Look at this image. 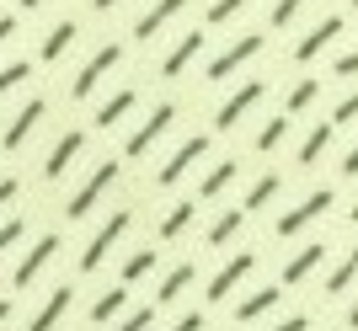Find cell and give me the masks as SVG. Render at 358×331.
<instances>
[{
    "instance_id": "1",
    "label": "cell",
    "mask_w": 358,
    "mask_h": 331,
    "mask_svg": "<svg viewBox=\"0 0 358 331\" xmlns=\"http://www.w3.org/2000/svg\"><path fill=\"white\" fill-rule=\"evenodd\" d=\"M118 59H123V48H118V43H102L86 64H80V75L70 80V96H75V102H86L91 91H96L107 75H113V70H118Z\"/></svg>"
},
{
    "instance_id": "2",
    "label": "cell",
    "mask_w": 358,
    "mask_h": 331,
    "mask_svg": "<svg viewBox=\"0 0 358 331\" xmlns=\"http://www.w3.org/2000/svg\"><path fill=\"white\" fill-rule=\"evenodd\" d=\"M113 182H118V161H102V166H96V171H91L86 182H80V187H75V198L64 203V214H70V219H86V214H91V203H96V198H102L107 187H113Z\"/></svg>"
},
{
    "instance_id": "3",
    "label": "cell",
    "mask_w": 358,
    "mask_h": 331,
    "mask_svg": "<svg viewBox=\"0 0 358 331\" xmlns=\"http://www.w3.org/2000/svg\"><path fill=\"white\" fill-rule=\"evenodd\" d=\"M262 96H268V80H246L241 91H230V96L220 102V112H214V128H236V123L246 118Z\"/></svg>"
},
{
    "instance_id": "4",
    "label": "cell",
    "mask_w": 358,
    "mask_h": 331,
    "mask_svg": "<svg viewBox=\"0 0 358 331\" xmlns=\"http://www.w3.org/2000/svg\"><path fill=\"white\" fill-rule=\"evenodd\" d=\"M171 123H177V102H155V107H150V118L139 123L134 134H129V155H145L150 145H155V139L171 128Z\"/></svg>"
},
{
    "instance_id": "5",
    "label": "cell",
    "mask_w": 358,
    "mask_h": 331,
    "mask_svg": "<svg viewBox=\"0 0 358 331\" xmlns=\"http://www.w3.org/2000/svg\"><path fill=\"white\" fill-rule=\"evenodd\" d=\"M203 155H209V134H193L177 155H171V161L161 166V171H155V182H161V187H177V182L193 171V161H203Z\"/></svg>"
},
{
    "instance_id": "6",
    "label": "cell",
    "mask_w": 358,
    "mask_h": 331,
    "mask_svg": "<svg viewBox=\"0 0 358 331\" xmlns=\"http://www.w3.org/2000/svg\"><path fill=\"white\" fill-rule=\"evenodd\" d=\"M257 48H262V32H246V38H236V43L224 48V54H214V59H209V80H230L241 64L257 54Z\"/></svg>"
},
{
    "instance_id": "7",
    "label": "cell",
    "mask_w": 358,
    "mask_h": 331,
    "mask_svg": "<svg viewBox=\"0 0 358 331\" xmlns=\"http://www.w3.org/2000/svg\"><path fill=\"white\" fill-rule=\"evenodd\" d=\"M129 219H134L129 209H118V214H113V219H107V225L96 230V235H91V246L80 251V267H86V272H91V267H102V256L113 251V241H118L123 230H129Z\"/></svg>"
},
{
    "instance_id": "8",
    "label": "cell",
    "mask_w": 358,
    "mask_h": 331,
    "mask_svg": "<svg viewBox=\"0 0 358 331\" xmlns=\"http://www.w3.org/2000/svg\"><path fill=\"white\" fill-rule=\"evenodd\" d=\"M331 209V187H315L310 198H305V203H299V209H289L284 219H278V235H299V230L310 225V219H321V214Z\"/></svg>"
},
{
    "instance_id": "9",
    "label": "cell",
    "mask_w": 358,
    "mask_h": 331,
    "mask_svg": "<svg viewBox=\"0 0 358 331\" xmlns=\"http://www.w3.org/2000/svg\"><path fill=\"white\" fill-rule=\"evenodd\" d=\"M43 118H48V102H43V96H32V102L22 107L11 123H6V134H0V139H6V150H22V145H27V134H32Z\"/></svg>"
},
{
    "instance_id": "10",
    "label": "cell",
    "mask_w": 358,
    "mask_h": 331,
    "mask_svg": "<svg viewBox=\"0 0 358 331\" xmlns=\"http://www.w3.org/2000/svg\"><path fill=\"white\" fill-rule=\"evenodd\" d=\"M331 38H343V16H321V22H315V27L294 43V59H299V64H310L315 54L331 43Z\"/></svg>"
},
{
    "instance_id": "11",
    "label": "cell",
    "mask_w": 358,
    "mask_h": 331,
    "mask_svg": "<svg viewBox=\"0 0 358 331\" xmlns=\"http://www.w3.org/2000/svg\"><path fill=\"white\" fill-rule=\"evenodd\" d=\"M252 267H257V256H252V251H236V256H230V262H224L220 272H214L209 300H224V294H230V288H236V284H241V278H246Z\"/></svg>"
},
{
    "instance_id": "12",
    "label": "cell",
    "mask_w": 358,
    "mask_h": 331,
    "mask_svg": "<svg viewBox=\"0 0 358 331\" xmlns=\"http://www.w3.org/2000/svg\"><path fill=\"white\" fill-rule=\"evenodd\" d=\"M80 145H86V134H80V128H70V134H64L59 145L48 150V161H43V177H48V182H59L64 171H70V161L80 155Z\"/></svg>"
},
{
    "instance_id": "13",
    "label": "cell",
    "mask_w": 358,
    "mask_h": 331,
    "mask_svg": "<svg viewBox=\"0 0 358 331\" xmlns=\"http://www.w3.org/2000/svg\"><path fill=\"white\" fill-rule=\"evenodd\" d=\"M198 54H203V32H182V43H177V48H171V54L161 59V75H166V80H177L182 70H187V64L198 59Z\"/></svg>"
},
{
    "instance_id": "14",
    "label": "cell",
    "mask_w": 358,
    "mask_h": 331,
    "mask_svg": "<svg viewBox=\"0 0 358 331\" xmlns=\"http://www.w3.org/2000/svg\"><path fill=\"white\" fill-rule=\"evenodd\" d=\"M182 11H187V0H155V6L134 22V38H139V43H145V38H155V32H161L171 16H182Z\"/></svg>"
},
{
    "instance_id": "15",
    "label": "cell",
    "mask_w": 358,
    "mask_h": 331,
    "mask_svg": "<svg viewBox=\"0 0 358 331\" xmlns=\"http://www.w3.org/2000/svg\"><path fill=\"white\" fill-rule=\"evenodd\" d=\"M54 251H59V235H43V241L32 246L27 256H22V267H16V288H27L38 272H43V262H54Z\"/></svg>"
},
{
    "instance_id": "16",
    "label": "cell",
    "mask_w": 358,
    "mask_h": 331,
    "mask_svg": "<svg viewBox=\"0 0 358 331\" xmlns=\"http://www.w3.org/2000/svg\"><path fill=\"white\" fill-rule=\"evenodd\" d=\"M321 262H327V246H305V251H294V256H289V267H284V284H305Z\"/></svg>"
},
{
    "instance_id": "17",
    "label": "cell",
    "mask_w": 358,
    "mask_h": 331,
    "mask_svg": "<svg viewBox=\"0 0 358 331\" xmlns=\"http://www.w3.org/2000/svg\"><path fill=\"white\" fill-rule=\"evenodd\" d=\"M139 107V91L129 86V91H118V96H107L102 102V112H96V128H113V123H123L129 112Z\"/></svg>"
},
{
    "instance_id": "18",
    "label": "cell",
    "mask_w": 358,
    "mask_h": 331,
    "mask_svg": "<svg viewBox=\"0 0 358 331\" xmlns=\"http://www.w3.org/2000/svg\"><path fill=\"white\" fill-rule=\"evenodd\" d=\"M64 310H70V288H54V294H48V304L38 310V316H32V326H27V331H54Z\"/></svg>"
},
{
    "instance_id": "19",
    "label": "cell",
    "mask_w": 358,
    "mask_h": 331,
    "mask_svg": "<svg viewBox=\"0 0 358 331\" xmlns=\"http://www.w3.org/2000/svg\"><path fill=\"white\" fill-rule=\"evenodd\" d=\"M331 128H337V123H315L310 134H305V145H299V166H315L321 155H327V145H331Z\"/></svg>"
},
{
    "instance_id": "20",
    "label": "cell",
    "mask_w": 358,
    "mask_h": 331,
    "mask_svg": "<svg viewBox=\"0 0 358 331\" xmlns=\"http://www.w3.org/2000/svg\"><path fill=\"white\" fill-rule=\"evenodd\" d=\"M70 43H75V22H59L54 32H43V48H38V54H43V64L64 59V48H70Z\"/></svg>"
},
{
    "instance_id": "21",
    "label": "cell",
    "mask_w": 358,
    "mask_h": 331,
    "mask_svg": "<svg viewBox=\"0 0 358 331\" xmlns=\"http://www.w3.org/2000/svg\"><path fill=\"white\" fill-rule=\"evenodd\" d=\"M187 284H193V262H177V267H171V272L161 278V288H155V300H177V294H182Z\"/></svg>"
},
{
    "instance_id": "22",
    "label": "cell",
    "mask_w": 358,
    "mask_h": 331,
    "mask_svg": "<svg viewBox=\"0 0 358 331\" xmlns=\"http://www.w3.org/2000/svg\"><path fill=\"white\" fill-rule=\"evenodd\" d=\"M273 304H278V288H257V294H246V300L236 304V316L241 321H257L262 310H273Z\"/></svg>"
},
{
    "instance_id": "23",
    "label": "cell",
    "mask_w": 358,
    "mask_h": 331,
    "mask_svg": "<svg viewBox=\"0 0 358 331\" xmlns=\"http://www.w3.org/2000/svg\"><path fill=\"white\" fill-rule=\"evenodd\" d=\"M241 219H246V209H224L220 219L209 225V246H224V241H230V235L241 230Z\"/></svg>"
},
{
    "instance_id": "24",
    "label": "cell",
    "mask_w": 358,
    "mask_h": 331,
    "mask_svg": "<svg viewBox=\"0 0 358 331\" xmlns=\"http://www.w3.org/2000/svg\"><path fill=\"white\" fill-rule=\"evenodd\" d=\"M230 182H236V161H220V166L209 171V177H203V187H198V193H203V198H220L224 187H230Z\"/></svg>"
},
{
    "instance_id": "25",
    "label": "cell",
    "mask_w": 358,
    "mask_h": 331,
    "mask_svg": "<svg viewBox=\"0 0 358 331\" xmlns=\"http://www.w3.org/2000/svg\"><path fill=\"white\" fill-rule=\"evenodd\" d=\"M187 225H193V203H177V209H171V214L161 219V241H177V235H182Z\"/></svg>"
},
{
    "instance_id": "26",
    "label": "cell",
    "mask_w": 358,
    "mask_h": 331,
    "mask_svg": "<svg viewBox=\"0 0 358 331\" xmlns=\"http://www.w3.org/2000/svg\"><path fill=\"white\" fill-rule=\"evenodd\" d=\"M284 134H289V112H284V118H273V123H262V134H257V150H262V155L278 150V145H284Z\"/></svg>"
},
{
    "instance_id": "27",
    "label": "cell",
    "mask_w": 358,
    "mask_h": 331,
    "mask_svg": "<svg viewBox=\"0 0 358 331\" xmlns=\"http://www.w3.org/2000/svg\"><path fill=\"white\" fill-rule=\"evenodd\" d=\"M315 96H321V80H299V86L289 91V107H284V112L294 118V112H305V107H310Z\"/></svg>"
},
{
    "instance_id": "28",
    "label": "cell",
    "mask_w": 358,
    "mask_h": 331,
    "mask_svg": "<svg viewBox=\"0 0 358 331\" xmlns=\"http://www.w3.org/2000/svg\"><path fill=\"white\" fill-rule=\"evenodd\" d=\"M273 193H278V177H257L252 182V193H246V203H241V209H262V203H273Z\"/></svg>"
},
{
    "instance_id": "29",
    "label": "cell",
    "mask_w": 358,
    "mask_h": 331,
    "mask_svg": "<svg viewBox=\"0 0 358 331\" xmlns=\"http://www.w3.org/2000/svg\"><path fill=\"white\" fill-rule=\"evenodd\" d=\"M27 75H32V64H27V59H11V64H0V96H6V91H16V86H22Z\"/></svg>"
},
{
    "instance_id": "30",
    "label": "cell",
    "mask_w": 358,
    "mask_h": 331,
    "mask_svg": "<svg viewBox=\"0 0 358 331\" xmlns=\"http://www.w3.org/2000/svg\"><path fill=\"white\" fill-rule=\"evenodd\" d=\"M353 278H358V246H353V256H348L343 267H337V272H331V278H327V294H343V288L353 284Z\"/></svg>"
},
{
    "instance_id": "31",
    "label": "cell",
    "mask_w": 358,
    "mask_h": 331,
    "mask_svg": "<svg viewBox=\"0 0 358 331\" xmlns=\"http://www.w3.org/2000/svg\"><path fill=\"white\" fill-rule=\"evenodd\" d=\"M118 310H123V288H107L102 300L91 304V321H113V316H118Z\"/></svg>"
},
{
    "instance_id": "32",
    "label": "cell",
    "mask_w": 358,
    "mask_h": 331,
    "mask_svg": "<svg viewBox=\"0 0 358 331\" xmlns=\"http://www.w3.org/2000/svg\"><path fill=\"white\" fill-rule=\"evenodd\" d=\"M150 267H155V251H134L129 262H123V284H139Z\"/></svg>"
},
{
    "instance_id": "33",
    "label": "cell",
    "mask_w": 358,
    "mask_h": 331,
    "mask_svg": "<svg viewBox=\"0 0 358 331\" xmlns=\"http://www.w3.org/2000/svg\"><path fill=\"white\" fill-rule=\"evenodd\" d=\"M241 6H252V0H214V6H209V27H220V22H230V16H236Z\"/></svg>"
},
{
    "instance_id": "34",
    "label": "cell",
    "mask_w": 358,
    "mask_h": 331,
    "mask_svg": "<svg viewBox=\"0 0 358 331\" xmlns=\"http://www.w3.org/2000/svg\"><path fill=\"white\" fill-rule=\"evenodd\" d=\"M299 6H305V0H278V6H273V27H289L299 16Z\"/></svg>"
},
{
    "instance_id": "35",
    "label": "cell",
    "mask_w": 358,
    "mask_h": 331,
    "mask_svg": "<svg viewBox=\"0 0 358 331\" xmlns=\"http://www.w3.org/2000/svg\"><path fill=\"white\" fill-rule=\"evenodd\" d=\"M16 241H22V219H6V225H0V256L11 251Z\"/></svg>"
},
{
    "instance_id": "36",
    "label": "cell",
    "mask_w": 358,
    "mask_h": 331,
    "mask_svg": "<svg viewBox=\"0 0 358 331\" xmlns=\"http://www.w3.org/2000/svg\"><path fill=\"white\" fill-rule=\"evenodd\" d=\"M353 118H358V91H353V96H343L337 112H331V123H353Z\"/></svg>"
},
{
    "instance_id": "37",
    "label": "cell",
    "mask_w": 358,
    "mask_h": 331,
    "mask_svg": "<svg viewBox=\"0 0 358 331\" xmlns=\"http://www.w3.org/2000/svg\"><path fill=\"white\" fill-rule=\"evenodd\" d=\"M118 331H150V310H134L129 321H118Z\"/></svg>"
},
{
    "instance_id": "38",
    "label": "cell",
    "mask_w": 358,
    "mask_h": 331,
    "mask_svg": "<svg viewBox=\"0 0 358 331\" xmlns=\"http://www.w3.org/2000/svg\"><path fill=\"white\" fill-rule=\"evenodd\" d=\"M331 70H337V75H358V54H337V64H331Z\"/></svg>"
},
{
    "instance_id": "39",
    "label": "cell",
    "mask_w": 358,
    "mask_h": 331,
    "mask_svg": "<svg viewBox=\"0 0 358 331\" xmlns=\"http://www.w3.org/2000/svg\"><path fill=\"white\" fill-rule=\"evenodd\" d=\"M11 38H16V16H0V48L11 43Z\"/></svg>"
},
{
    "instance_id": "40",
    "label": "cell",
    "mask_w": 358,
    "mask_h": 331,
    "mask_svg": "<svg viewBox=\"0 0 358 331\" xmlns=\"http://www.w3.org/2000/svg\"><path fill=\"white\" fill-rule=\"evenodd\" d=\"M11 198H16V177H0V209H6Z\"/></svg>"
},
{
    "instance_id": "41",
    "label": "cell",
    "mask_w": 358,
    "mask_h": 331,
    "mask_svg": "<svg viewBox=\"0 0 358 331\" xmlns=\"http://www.w3.org/2000/svg\"><path fill=\"white\" fill-rule=\"evenodd\" d=\"M171 331H203V316H182V321H177Z\"/></svg>"
},
{
    "instance_id": "42",
    "label": "cell",
    "mask_w": 358,
    "mask_h": 331,
    "mask_svg": "<svg viewBox=\"0 0 358 331\" xmlns=\"http://www.w3.org/2000/svg\"><path fill=\"white\" fill-rule=\"evenodd\" d=\"M305 326H310V321H305V316H289L284 326H273V331H305Z\"/></svg>"
},
{
    "instance_id": "43",
    "label": "cell",
    "mask_w": 358,
    "mask_h": 331,
    "mask_svg": "<svg viewBox=\"0 0 358 331\" xmlns=\"http://www.w3.org/2000/svg\"><path fill=\"white\" fill-rule=\"evenodd\" d=\"M343 177H358V145L348 150V161H343Z\"/></svg>"
},
{
    "instance_id": "44",
    "label": "cell",
    "mask_w": 358,
    "mask_h": 331,
    "mask_svg": "<svg viewBox=\"0 0 358 331\" xmlns=\"http://www.w3.org/2000/svg\"><path fill=\"white\" fill-rule=\"evenodd\" d=\"M91 6H96V11H113V6H123V0H91Z\"/></svg>"
},
{
    "instance_id": "45",
    "label": "cell",
    "mask_w": 358,
    "mask_h": 331,
    "mask_svg": "<svg viewBox=\"0 0 358 331\" xmlns=\"http://www.w3.org/2000/svg\"><path fill=\"white\" fill-rule=\"evenodd\" d=\"M348 326H353V331H358V300H353V310H348Z\"/></svg>"
},
{
    "instance_id": "46",
    "label": "cell",
    "mask_w": 358,
    "mask_h": 331,
    "mask_svg": "<svg viewBox=\"0 0 358 331\" xmlns=\"http://www.w3.org/2000/svg\"><path fill=\"white\" fill-rule=\"evenodd\" d=\"M6 316H11V300H0V326H6Z\"/></svg>"
},
{
    "instance_id": "47",
    "label": "cell",
    "mask_w": 358,
    "mask_h": 331,
    "mask_svg": "<svg viewBox=\"0 0 358 331\" xmlns=\"http://www.w3.org/2000/svg\"><path fill=\"white\" fill-rule=\"evenodd\" d=\"M38 6H43V0H22V11H38Z\"/></svg>"
},
{
    "instance_id": "48",
    "label": "cell",
    "mask_w": 358,
    "mask_h": 331,
    "mask_svg": "<svg viewBox=\"0 0 358 331\" xmlns=\"http://www.w3.org/2000/svg\"><path fill=\"white\" fill-rule=\"evenodd\" d=\"M348 219H358V203H353V209H348Z\"/></svg>"
},
{
    "instance_id": "49",
    "label": "cell",
    "mask_w": 358,
    "mask_h": 331,
    "mask_svg": "<svg viewBox=\"0 0 358 331\" xmlns=\"http://www.w3.org/2000/svg\"><path fill=\"white\" fill-rule=\"evenodd\" d=\"M353 11H358V0H353Z\"/></svg>"
}]
</instances>
